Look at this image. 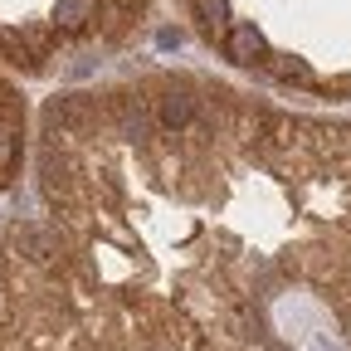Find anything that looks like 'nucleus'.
<instances>
[{
	"instance_id": "nucleus-1",
	"label": "nucleus",
	"mask_w": 351,
	"mask_h": 351,
	"mask_svg": "<svg viewBox=\"0 0 351 351\" xmlns=\"http://www.w3.org/2000/svg\"><path fill=\"white\" fill-rule=\"evenodd\" d=\"M0 351H186L147 313L93 283L44 219H15L0 258Z\"/></svg>"
},
{
	"instance_id": "nucleus-2",
	"label": "nucleus",
	"mask_w": 351,
	"mask_h": 351,
	"mask_svg": "<svg viewBox=\"0 0 351 351\" xmlns=\"http://www.w3.org/2000/svg\"><path fill=\"white\" fill-rule=\"evenodd\" d=\"M274 137L298 205L288 278L327 313L341 351H351V117L278 108Z\"/></svg>"
},
{
	"instance_id": "nucleus-3",
	"label": "nucleus",
	"mask_w": 351,
	"mask_h": 351,
	"mask_svg": "<svg viewBox=\"0 0 351 351\" xmlns=\"http://www.w3.org/2000/svg\"><path fill=\"white\" fill-rule=\"evenodd\" d=\"M210 49L288 93L351 103V0H186Z\"/></svg>"
}]
</instances>
